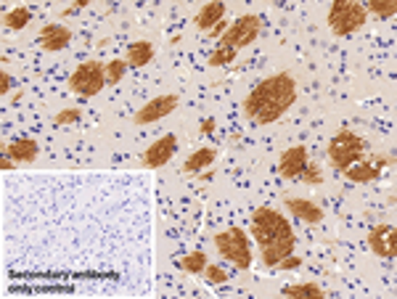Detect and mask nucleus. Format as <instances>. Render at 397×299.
Listing matches in <instances>:
<instances>
[{"label":"nucleus","mask_w":397,"mask_h":299,"mask_svg":"<svg viewBox=\"0 0 397 299\" xmlns=\"http://www.w3.org/2000/svg\"><path fill=\"white\" fill-rule=\"evenodd\" d=\"M225 29H228V21L222 19L220 24H215V27L209 29V38H222V35H225Z\"/></svg>","instance_id":"30"},{"label":"nucleus","mask_w":397,"mask_h":299,"mask_svg":"<svg viewBox=\"0 0 397 299\" xmlns=\"http://www.w3.org/2000/svg\"><path fill=\"white\" fill-rule=\"evenodd\" d=\"M366 8V14L371 11V14H376V16H392L397 11V3L395 0H371L368 5H363Z\"/></svg>","instance_id":"22"},{"label":"nucleus","mask_w":397,"mask_h":299,"mask_svg":"<svg viewBox=\"0 0 397 299\" xmlns=\"http://www.w3.org/2000/svg\"><path fill=\"white\" fill-rule=\"evenodd\" d=\"M368 244H371V249L376 252L379 257L392 259L397 255V231H395V225H387V222L376 225V228L371 231V236H368Z\"/></svg>","instance_id":"10"},{"label":"nucleus","mask_w":397,"mask_h":299,"mask_svg":"<svg viewBox=\"0 0 397 299\" xmlns=\"http://www.w3.org/2000/svg\"><path fill=\"white\" fill-rule=\"evenodd\" d=\"M286 297H310V299H323V289L316 286V283H297V286H286L283 289Z\"/></svg>","instance_id":"20"},{"label":"nucleus","mask_w":397,"mask_h":299,"mask_svg":"<svg viewBox=\"0 0 397 299\" xmlns=\"http://www.w3.org/2000/svg\"><path fill=\"white\" fill-rule=\"evenodd\" d=\"M297 101V82L292 80V75L281 72L252 88V93L244 101V114L249 120L259 122V125H270V122L281 120Z\"/></svg>","instance_id":"1"},{"label":"nucleus","mask_w":397,"mask_h":299,"mask_svg":"<svg viewBox=\"0 0 397 299\" xmlns=\"http://www.w3.org/2000/svg\"><path fill=\"white\" fill-rule=\"evenodd\" d=\"M40 40H42V48H45V51H61V48L69 45L72 32H69L64 24H45V27L40 29Z\"/></svg>","instance_id":"12"},{"label":"nucleus","mask_w":397,"mask_h":299,"mask_svg":"<svg viewBox=\"0 0 397 299\" xmlns=\"http://www.w3.org/2000/svg\"><path fill=\"white\" fill-rule=\"evenodd\" d=\"M379 167L374 164H368V161H363V164H350L347 170H344V175L350 180H355V183H368V180H376L379 178Z\"/></svg>","instance_id":"19"},{"label":"nucleus","mask_w":397,"mask_h":299,"mask_svg":"<svg viewBox=\"0 0 397 299\" xmlns=\"http://www.w3.org/2000/svg\"><path fill=\"white\" fill-rule=\"evenodd\" d=\"M0 85H3V88H0V93H3V96H8V90H11V85H14V80L8 77V72H3V75H0Z\"/></svg>","instance_id":"31"},{"label":"nucleus","mask_w":397,"mask_h":299,"mask_svg":"<svg viewBox=\"0 0 397 299\" xmlns=\"http://www.w3.org/2000/svg\"><path fill=\"white\" fill-rule=\"evenodd\" d=\"M5 24L11 27V29H21V27H27L29 24V8H24V5H19V8H14V11H8L5 14Z\"/></svg>","instance_id":"21"},{"label":"nucleus","mask_w":397,"mask_h":299,"mask_svg":"<svg viewBox=\"0 0 397 299\" xmlns=\"http://www.w3.org/2000/svg\"><path fill=\"white\" fill-rule=\"evenodd\" d=\"M215 130V120H204L201 122V133H212Z\"/></svg>","instance_id":"32"},{"label":"nucleus","mask_w":397,"mask_h":299,"mask_svg":"<svg viewBox=\"0 0 397 299\" xmlns=\"http://www.w3.org/2000/svg\"><path fill=\"white\" fill-rule=\"evenodd\" d=\"M302 178H305V183H310V185H320V180H323L320 167H318L316 161H307L305 170H302Z\"/></svg>","instance_id":"26"},{"label":"nucleus","mask_w":397,"mask_h":299,"mask_svg":"<svg viewBox=\"0 0 397 299\" xmlns=\"http://www.w3.org/2000/svg\"><path fill=\"white\" fill-rule=\"evenodd\" d=\"M363 154H366V140L357 138L350 130H342L337 138L329 143V159L339 172H344L350 164H355Z\"/></svg>","instance_id":"4"},{"label":"nucleus","mask_w":397,"mask_h":299,"mask_svg":"<svg viewBox=\"0 0 397 299\" xmlns=\"http://www.w3.org/2000/svg\"><path fill=\"white\" fill-rule=\"evenodd\" d=\"M8 157L14 161H35L38 159V143L29 138H21V140H14L8 148Z\"/></svg>","instance_id":"17"},{"label":"nucleus","mask_w":397,"mask_h":299,"mask_svg":"<svg viewBox=\"0 0 397 299\" xmlns=\"http://www.w3.org/2000/svg\"><path fill=\"white\" fill-rule=\"evenodd\" d=\"M299 265H302V259H299V257H292V255H289L286 259H281L276 268H281V270H297Z\"/></svg>","instance_id":"29"},{"label":"nucleus","mask_w":397,"mask_h":299,"mask_svg":"<svg viewBox=\"0 0 397 299\" xmlns=\"http://www.w3.org/2000/svg\"><path fill=\"white\" fill-rule=\"evenodd\" d=\"M175 151H178V138L175 135H164V138H159L157 143L149 146V151L143 154V167H149V170L164 167L175 157Z\"/></svg>","instance_id":"9"},{"label":"nucleus","mask_w":397,"mask_h":299,"mask_svg":"<svg viewBox=\"0 0 397 299\" xmlns=\"http://www.w3.org/2000/svg\"><path fill=\"white\" fill-rule=\"evenodd\" d=\"M307 161H310V157H307V148H305V146H292V148H286V151L281 154V175H283V178H299Z\"/></svg>","instance_id":"11"},{"label":"nucleus","mask_w":397,"mask_h":299,"mask_svg":"<svg viewBox=\"0 0 397 299\" xmlns=\"http://www.w3.org/2000/svg\"><path fill=\"white\" fill-rule=\"evenodd\" d=\"M79 120V112L77 109H64V112H59L56 114V125H66V122H77Z\"/></svg>","instance_id":"28"},{"label":"nucleus","mask_w":397,"mask_h":299,"mask_svg":"<svg viewBox=\"0 0 397 299\" xmlns=\"http://www.w3.org/2000/svg\"><path fill=\"white\" fill-rule=\"evenodd\" d=\"M0 167H3L5 172H11V170H14V161L8 159V157H3V159H0Z\"/></svg>","instance_id":"33"},{"label":"nucleus","mask_w":397,"mask_h":299,"mask_svg":"<svg viewBox=\"0 0 397 299\" xmlns=\"http://www.w3.org/2000/svg\"><path fill=\"white\" fill-rule=\"evenodd\" d=\"M125 69H127V61L122 59H114L106 64V82H112V85H117L122 80V75H125Z\"/></svg>","instance_id":"24"},{"label":"nucleus","mask_w":397,"mask_h":299,"mask_svg":"<svg viewBox=\"0 0 397 299\" xmlns=\"http://www.w3.org/2000/svg\"><path fill=\"white\" fill-rule=\"evenodd\" d=\"M238 51H233V48H222V45H218V51L209 56V66H225V64H231V61L236 59Z\"/></svg>","instance_id":"25"},{"label":"nucleus","mask_w":397,"mask_h":299,"mask_svg":"<svg viewBox=\"0 0 397 299\" xmlns=\"http://www.w3.org/2000/svg\"><path fill=\"white\" fill-rule=\"evenodd\" d=\"M257 35H259V16L246 14V16L236 19L228 29H225V35L220 38V45H222V48L241 51V48H246V45H252V42L257 40Z\"/></svg>","instance_id":"7"},{"label":"nucleus","mask_w":397,"mask_h":299,"mask_svg":"<svg viewBox=\"0 0 397 299\" xmlns=\"http://www.w3.org/2000/svg\"><path fill=\"white\" fill-rule=\"evenodd\" d=\"M204 276H207V283H225L228 281V273L222 268H218V265H207Z\"/></svg>","instance_id":"27"},{"label":"nucleus","mask_w":397,"mask_h":299,"mask_svg":"<svg viewBox=\"0 0 397 299\" xmlns=\"http://www.w3.org/2000/svg\"><path fill=\"white\" fill-rule=\"evenodd\" d=\"M252 236L259 246H265L270 241L289 239L294 233H292V225L283 215H278L273 209H257L255 218H252Z\"/></svg>","instance_id":"2"},{"label":"nucleus","mask_w":397,"mask_h":299,"mask_svg":"<svg viewBox=\"0 0 397 299\" xmlns=\"http://www.w3.org/2000/svg\"><path fill=\"white\" fill-rule=\"evenodd\" d=\"M103 85H106V66H101L99 61L79 64L77 72L69 80V88L79 96H96V93H101Z\"/></svg>","instance_id":"6"},{"label":"nucleus","mask_w":397,"mask_h":299,"mask_svg":"<svg viewBox=\"0 0 397 299\" xmlns=\"http://www.w3.org/2000/svg\"><path fill=\"white\" fill-rule=\"evenodd\" d=\"M183 270H188V273H204V268H207V257L201 255V252H191V255H185L183 257Z\"/></svg>","instance_id":"23"},{"label":"nucleus","mask_w":397,"mask_h":299,"mask_svg":"<svg viewBox=\"0 0 397 299\" xmlns=\"http://www.w3.org/2000/svg\"><path fill=\"white\" fill-rule=\"evenodd\" d=\"M286 209L292 215H297L299 220H305V222H320L323 220V209L307 199H289L286 201Z\"/></svg>","instance_id":"14"},{"label":"nucleus","mask_w":397,"mask_h":299,"mask_svg":"<svg viewBox=\"0 0 397 299\" xmlns=\"http://www.w3.org/2000/svg\"><path fill=\"white\" fill-rule=\"evenodd\" d=\"M151 59H154V45L146 40L130 45V51H127V64L136 66V69H138V66H146Z\"/></svg>","instance_id":"18"},{"label":"nucleus","mask_w":397,"mask_h":299,"mask_svg":"<svg viewBox=\"0 0 397 299\" xmlns=\"http://www.w3.org/2000/svg\"><path fill=\"white\" fill-rule=\"evenodd\" d=\"M222 16H225V3H207L196 14V29L209 32L215 24L222 21Z\"/></svg>","instance_id":"15"},{"label":"nucleus","mask_w":397,"mask_h":299,"mask_svg":"<svg viewBox=\"0 0 397 299\" xmlns=\"http://www.w3.org/2000/svg\"><path fill=\"white\" fill-rule=\"evenodd\" d=\"M366 19H368L366 8L360 3H350V0H337L331 5V11H329V27L339 38L357 32L366 24Z\"/></svg>","instance_id":"3"},{"label":"nucleus","mask_w":397,"mask_h":299,"mask_svg":"<svg viewBox=\"0 0 397 299\" xmlns=\"http://www.w3.org/2000/svg\"><path fill=\"white\" fill-rule=\"evenodd\" d=\"M215 246H218V252L222 255L225 259H231V262H236L238 268H249L252 265V252H249V239H246V233L241 231V228H228V231H222L215 236Z\"/></svg>","instance_id":"5"},{"label":"nucleus","mask_w":397,"mask_h":299,"mask_svg":"<svg viewBox=\"0 0 397 299\" xmlns=\"http://www.w3.org/2000/svg\"><path fill=\"white\" fill-rule=\"evenodd\" d=\"M215 159H218V148H212V146L198 148V151H194V154L185 159V164H183V172H185V175H196L198 170H204L207 164H212Z\"/></svg>","instance_id":"16"},{"label":"nucleus","mask_w":397,"mask_h":299,"mask_svg":"<svg viewBox=\"0 0 397 299\" xmlns=\"http://www.w3.org/2000/svg\"><path fill=\"white\" fill-rule=\"evenodd\" d=\"M259 249H262V262H265L268 268H276L281 259H286L292 252H294V236L270 241V244H265V246H259Z\"/></svg>","instance_id":"13"},{"label":"nucleus","mask_w":397,"mask_h":299,"mask_svg":"<svg viewBox=\"0 0 397 299\" xmlns=\"http://www.w3.org/2000/svg\"><path fill=\"white\" fill-rule=\"evenodd\" d=\"M178 109V96H172V93H167V96H157L154 101H149L143 109L136 112V122L138 125H151V122L162 120V117H167V114H172Z\"/></svg>","instance_id":"8"}]
</instances>
